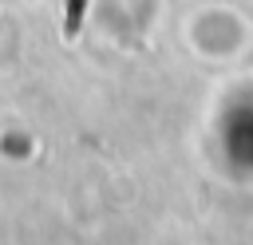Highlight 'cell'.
Segmentation results:
<instances>
[{
	"label": "cell",
	"instance_id": "obj_1",
	"mask_svg": "<svg viewBox=\"0 0 253 245\" xmlns=\"http://www.w3.org/2000/svg\"><path fill=\"white\" fill-rule=\"evenodd\" d=\"M79 16H83V0H71V4H67V36H75Z\"/></svg>",
	"mask_w": 253,
	"mask_h": 245
}]
</instances>
